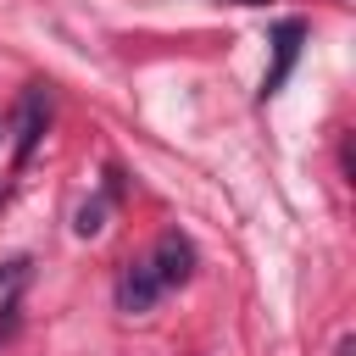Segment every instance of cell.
<instances>
[{"label":"cell","mask_w":356,"mask_h":356,"mask_svg":"<svg viewBox=\"0 0 356 356\" xmlns=\"http://www.w3.org/2000/svg\"><path fill=\"white\" fill-rule=\"evenodd\" d=\"M145 261L156 267L161 289H178V284H189V278H195V245H189V234H178V228H167Z\"/></svg>","instance_id":"6da1fadb"},{"label":"cell","mask_w":356,"mask_h":356,"mask_svg":"<svg viewBox=\"0 0 356 356\" xmlns=\"http://www.w3.org/2000/svg\"><path fill=\"white\" fill-rule=\"evenodd\" d=\"M44 122H50V89H44V83H28L22 111H17V167H28V156L39 150Z\"/></svg>","instance_id":"7a4b0ae2"},{"label":"cell","mask_w":356,"mask_h":356,"mask_svg":"<svg viewBox=\"0 0 356 356\" xmlns=\"http://www.w3.org/2000/svg\"><path fill=\"white\" fill-rule=\"evenodd\" d=\"M161 295H167V289H161V278H156L150 261H128V267H122V278H117V312L139 317V312H150Z\"/></svg>","instance_id":"3957f363"},{"label":"cell","mask_w":356,"mask_h":356,"mask_svg":"<svg viewBox=\"0 0 356 356\" xmlns=\"http://www.w3.org/2000/svg\"><path fill=\"white\" fill-rule=\"evenodd\" d=\"M300 39H306V22H300V17H284V22H278V33H273V72L261 78V100H267V95H278V89H284V78L295 72V61H300Z\"/></svg>","instance_id":"277c9868"},{"label":"cell","mask_w":356,"mask_h":356,"mask_svg":"<svg viewBox=\"0 0 356 356\" xmlns=\"http://www.w3.org/2000/svg\"><path fill=\"white\" fill-rule=\"evenodd\" d=\"M100 217H106V200H89V206H83V211H78V222H72V228H78V234H83V239H89V234H100V228H106V222H100Z\"/></svg>","instance_id":"5b68a950"},{"label":"cell","mask_w":356,"mask_h":356,"mask_svg":"<svg viewBox=\"0 0 356 356\" xmlns=\"http://www.w3.org/2000/svg\"><path fill=\"white\" fill-rule=\"evenodd\" d=\"M6 200H11V189H6V184H0V206H6Z\"/></svg>","instance_id":"8992f818"}]
</instances>
